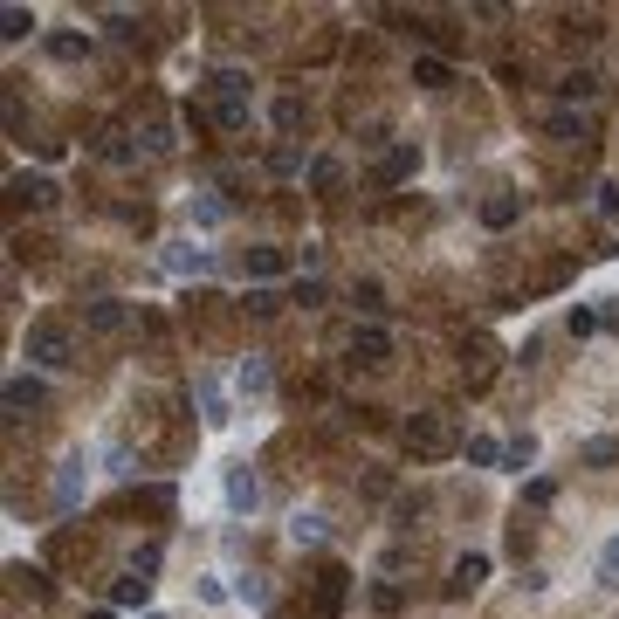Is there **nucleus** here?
<instances>
[{
    "label": "nucleus",
    "instance_id": "obj_15",
    "mask_svg": "<svg viewBox=\"0 0 619 619\" xmlns=\"http://www.w3.org/2000/svg\"><path fill=\"white\" fill-rule=\"evenodd\" d=\"M557 96H564V104H592V96H599V76H592V69H572V76L557 83Z\"/></svg>",
    "mask_w": 619,
    "mask_h": 619
},
{
    "label": "nucleus",
    "instance_id": "obj_12",
    "mask_svg": "<svg viewBox=\"0 0 619 619\" xmlns=\"http://www.w3.org/2000/svg\"><path fill=\"white\" fill-rule=\"evenodd\" d=\"M228 502H234V510H255V502H262V482L248 475V468H234V475H228Z\"/></svg>",
    "mask_w": 619,
    "mask_h": 619
},
{
    "label": "nucleus",
    "instance_id": "obj_24",
    "mask_svg": "<svg viewBox=\"0 0 619 619\" xmlns=\"http://www.w3.org/2000/svg\"><path fill=\"white\" fill-rule=\"evenodd\" d=\"M48 56H62V62L90 56V35H48Z\"/></svg>",
    "mask_w": 619,
    "mask_h": 619
},
{
    "label": "nucleus",
    "instance_id": "obj_32",
    "mask_svg": "<svg viewBox=\"0 0 619 619\" xmlns=\"http://www.w3.org/2000/svg\"><path fill=\"white\" fill-rule=\"evenodd\" d=\"M371 605H379V613H400L406 599H400V585H371Z\"/></svg>",
    "mask_w": 619,
    "mask_h": 619
},
{
    "label": "nucleus",
    "instance_id": "obj_20",
    "mask_svg": "<svg viewBox=\"0 0 619 619\" xmlns=\"http://www.w3.org/2000/svg\"><path fill=\"white\" fill-rule=\"evenodd\" d=\"M282 269H289L282 248H248V276H282Z\"/></svg>",
    "mask_w": 619,
    "mask_h": 619
},
{
    "label": "nucleus",
    "instance_id": "obj_7",
    "mask_svg": "<svg viewBox=\"0 0 619 619\" xmlns=\"http://www.w3.org/2000/svg\"><path fill=\"white\" fill-rule=\"evenodd\" d=\"M145 599H152V564H138V572H124L110 585V605H145Z\"/></svg>",
    "mask_w": 619,
    "mask_h": 619
},
{
    "label": "nucleus",
    "instance_id": "obj_21",
    "mask_svg": "<svg viewBox=\"0 0 619 619\" xmlns=\"http://www.w3.org/2000/svg\"><path fill=\"white\" fill-rule=\"evenodd\" d=\"M543 131H551L557 145H578V138H585V117H572V110H551V124H543Z\"/></svg>",
    "mask_w": 619,
    "mask_h": 619
},
{
    "label": "nucleus",
    "instance_id": "obj_8",
    "mask_svg": "<svg viewBox=\"0 0 619 619\" xmlns=\"http://www.w3.org/2000/svg\"><path fill=\"white\" fill-rule=\"evenodd\" d=\"M482 578H489V557H482V551H468L462 564H454V578H448V599H462V592H475Z\"/></svg>",
    "mask_w": 619,
    "mask_h": 619
},
{
    "label": "nucleus",
    "instance_id": "obj_19",
    "mask_svg": "<svg viewBox=\"0 0 619 619\" xmlns=\"http://www.w3.org/2000/svg\"><path fill=\"white\" fill-rule=\"evenodd\" d=\"M76 495H83V462H69L56 475V510H76Z\"/></svg>",
    "mask_w": 619,
    "mask_h": 619
},
{
    "label": "nucleus",
    "instance_id": "obj_11",
    "mask_svg": "<svg viewBox=\"0 0 619 619\" xmlns=\"http://www.w3.org/2000/svg\"><path fill=\"white\" fill-rule=\"evenodd\" d=\"M96 158H110V166H138V145L124 138V131H96Z\"/></svg>",
    "mask_w": 619,
    "mask_h": 619
},
{
    "label": "nucleus",
    "instance_id": "obj_1",
    "mask_svg": "<svg viewBox=\"0 0 619 619\" xmlns=\"http://www.w3.org/2000/svg\"><path fill=\"white\" fill-rule=\"evenodd\" d=\"M21 358L42 371H69L76 365V338H69V324H56V317H35L28 330H21Z\"/></svg>",
    "mask_w": 619,
    "mask_h": 619
},
{
    "label": "nucleus",
    "instance_id": "obj_5",
    "mask_svg": "<svg viewBox=\"0 0 619 619\" xmlns=\"http://www.w3.org/2000/svg\"><path fill=\"white\" fill-rule=\"evenodd\" d=\"M35 406H48V386H42V379H7V420L35 413Z\"/></svg>",
    "mask_w": 619,
    "mask_h": 619
},
{
    "label": "nucleus",
    "instance_id": "obj_16",
    "mask_svg": "<svg viewBox=\"0 0 619 619\" xmlns=\"http://www.w3.org/2000/svg\"><path fill=\"white\" fill-rule=\"evenodd\" d=\"M613 462H619V441H613V433H599V441L578 448V468H613Z\"/></svg>",
    "mask_w": 619,
    "mask_h": 619
},
{
    "label": "nucleus",
    "instance_id": "obj_9",
    "mask_svg": "<svg viewBox=\"0 0 619 619\" xmlns=\"http://www.w3.org/2000/svg\"><path fill=\"white\" fill-rule=\"evenodd\" d=\"M214 124L228 131V138H234V131H248V124H255V110H248V96H220V104H214Z\"/></svg>",
    "mask_w": 619,
    "mask_h": 619
},
{
    "label": "nucleus",
    "instance_id": "obj_14",
    "mask_svg": "<svg viewBox=\"0 0 619 619\" xmlns=\"http://www.w3.org/2000/svg\"><path fill=\"white\" fill-rule=\"evenodd\" d=\"M462 454H468V468H495V462H510V448H502V441H489V433H475Z\"/></svg>",
    "mask_w": 619,
    "mask_h": 619
},
{
    "label": "nucleus",
    "instance_id": "obj_3",
    "mask_svg": "<svg viewBox=\"0 0 619 619\" xmlns=\"http://www.w3.org/2000/svg\"><path fill=\"white\" fill-rule=\"evenodd\" d=\"M351 358L358 365H392V330L386 324H351Z\"/></svg>",
    "mask_w": 619,
    "mask_h": 619
},
{
    "label": "nucleus",
    "instance_id": "obj_28",
    "mask_svg": "<svg viewBox=\"0 0 619 619\" xmlns=\"http://www.w3.org/2000/svg\"><path fill=\"white\" fill-rule=\"evenodd\" d=\"M289 537H296V543H324V516H296Z\"/></svg>",
    "mask_w": 619,
    "mask_h": 619
},
{
    "label": "nucleus",
    "instance_id": "obj_27",
    "mask_svg": "<svg viewBox=\"0 0 619 619\" xmlns=\"http://www.w3.org/2000/svg\"><path fill=\"white\" fill-rule=\"evenodd\" d=\"M296 303H303V310H324V303H330V289H324V282H317V276H310V282L296 276Z\"/></svg>",
    "mask_w": 619,
    "mask_h": 619
},
{
    "label": "nucleus",
    "instance_id": "obj_29",
    "mask_svg": "<svg viewBox=\"0 0 619 619\" xmlns=\"http://www.w3.org/2000/svg\"><path fill=\"white\" fill-rule=\"evenodd\" d=\"M599 585H619V537L599 551Z\"/></svg>",
    "mask_w": 619,
    "mask_h": 619
},
{
    "label": "nucleus",
    "instance_id": "obj_10",
    "mask_svg": "<svg viewBox=\"0 0 619 619\" xmlns=\"http://www.w3.org/2000/svg\"><path fill=\"white\" fill-rule=\"evenodd\" d=\"M413 166H420V152H413V145H400V152H386V158H379V172H371V179H379V186H400Z\"/></svg>",
    "mask_w": 619,
    "mask_h": 619
},
{
    "label": "nucleus",
    "instance_id": "obj_6",
    "mask_svg": "<svg viewBox=\"0 0 619 619\" xmlns=\"http://www.w3.org/2000/svg\"><path fill=\"white\" fill-rule=\"evenodd\" d=\"M413 83L420 90H454V62L448 56H413Z\"/></svg>",
    "mask_w": 619,
    "mask_h": 619
},
{
    "label": "nucleus",
    "instance_id": "obj_18",
    "mask_svg": "<svg viewBox=\"0 0 619 619\" xmlns=\"http://www.w3.org/2000/svg\"><path fill=\"white\" fill-rule=\"evenodd\" d=\"M15 193H21L28 207H56V186H48L42 172H21V179H15Z\"/></svg>",
    "mask_w": 619,
    "mask_h": 619
},
{
    "label": "nucleus",
    "instance_id": "obj_26",
    "mask_svg": "<svg viewBox=\"0 0 619 619\" xmlns=\"http://www.w3.org/2000/svg\"><path fill=\"white\" fill-rule=\"evenodd\" d=\"M523 502H530V510H551V502H557V482H551V475L523 482Z\"/></svg>",
    "mask_w": 619,
    "mask_h": 619
},
{
    "label": "nucleus",
    "instance_id": "obj_34",
    "mask_svg": "<svg viewBox=\"0 0 619 619\" xmlns=\"http://www.w3.org/2000/svg\"><path fill=\"white\" fill-rule=\"evenodd\" d=\"M90 619H117V605H96V613H90Z\"/></svg>",
    "mask_w": 619,
    "mask_h": 619
},
{
    "label": "nucleus",
    "instance_id": "obj_30",
    "mask_svg": "<svg viewBox=\"0 0 619 619\" xmlns=\"http://www.w3.org/2000/svg\"><path fill=\"white\" fill-rule=\"evenodd\" d=\"M248 310H255V317H276L282 296H276V289H248Z\"/></svg>",
    "mask_w": 619,
    "mask_h": 619
},
{
    "label": "nucleus",
    "instance_id": "obj_17",
    "mask_svg": "<svg viewBox=\"0 0 619 619\" xmlns=\"http://www.w3.org/2000/svg\"><path fill=\"white\" fill-rule=\"evenodd\" d=\"M234 386H241L248 400H262V392H269V365H262V358H241V371H234Z\"/></svg>",
    "mask_w": 619,
    "mask_h": 619
},
{
    "label": "nucleus",
    "instance_id": "obj_22",
    "mask_svg": "<svg viewBox=\"0 0 619 619\" xmlns=\"http://www.w3.org/2000/svg\"><path fill=\"white\" fill-rule=\"evenodd\" d=\"M35 35V15L28 7H7V15H0V42H28Z\"/></svg>",
    "mask_w": 619,
    "mask_h": 619
},
{
    "label": "nucleus",
    "instance_id": "obj_2",
    "mask_svg": "<svg viewBox=\"0 0 619 619\" xmlns=\"http://www.w3.org/2000/svg\"><path fill=\"white\" fill-rule=\"evenodd\" d=\"M406 454H413V462H448V454H454L448 420H441V413H413V420H406Z\"/></svg>",
    "mask_w": 619,
    "mask_h": 619
},
{
    "label": "nucleus",
    "instance_id": "obj_25",
    "mask_svg": "<svg viewBox=\"0 0 619 619\" xmlns=\"http://www.w3.org/2000/svg\"><path fill=\"white\" fill-rule=\"evenodd\" d=\"M269 117H276V131H296V124H303V96H276Z\"/></svg>",
    "mask_w": 619,
    "mask_h": 619
},
{
    "label": "nucleus",
    "instance_id": "obj_13",
    "mask_svg": "<svg viewBox=\"0 0 619 619\" xmlns=\"http://www.w3.org/2000/svg\"><path fill=\"white\" fill-rule=\"evenodd\" d=\"M516 214H523V207H516V193H495V200H482V220H489L495 234L516 228Z\"/></svg>",
    "mask_w": 619,
    "mask_h": 619
},
{
    "label": "nucleus",
    "instance_id": "obj_31",
    "mask_svg": "<svg viewBox=\"0 0 619 619\" xmlns=\"http://www.w3.org/2000/svg\"><path fill=\"white\" fill-rule=\"evenodd\" d=\"M145 145H152V152H172V131H166V117H152V124H145Z\"/></svg>",
    "mask_w": 619,
    "mask_h": 619
},
{
    "label": "nucleus",
    "instance_id": "obj_23",
    "mask_svg": "<svg viewBox=\"0 0 619 619\" xmlns=\"http://www.w3.org/2000/svg\"><path fill=\"white\" fill-rule=\"evenodd\" d=\"M207 90H214V104H220V96H248V76H241V69H214Z\"/></svg>",
    "mask_w": 619,
    "mask_h": 619
},
{
    "label": "nucleus",
    "instance_id": "obj_33",
    "mask_svg": "<svg viewBox=\"0 0 619 619\" xmlns=\"http://www.w3.org/2000/svg\"><path fill=\"white\" fill-rule=\"evenodd\" d=\"M310 186H338V158H317V166H310Z\"/></svg>",
    "mask_w": 619,
    "mask_h": 619
},
{
    "label": "nucleus",
    "instance_id": "obj_4",
    "mask_svg": "<svg viewBox=\"0 0 619 619\" xmlns=\"http://www.w3.org/2000/svg\"><path fill=\"white\" fill-rule=\"evenodd\" d=\"M124 324H131V310H124L117 296H96V303H83V330H90V338H117Z\"/></svg>",
    "mask_w": 619,
    "mask_h": 619
}]
</instances>
